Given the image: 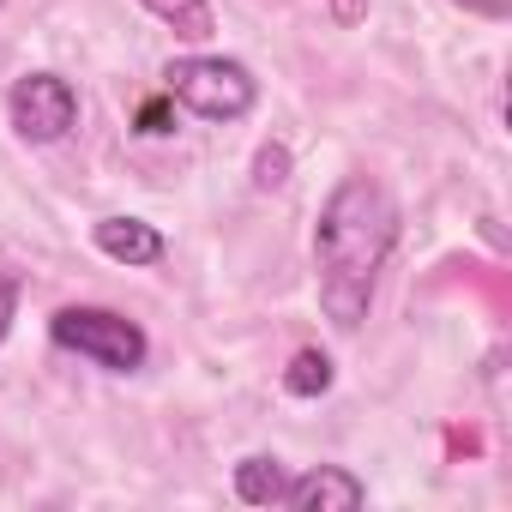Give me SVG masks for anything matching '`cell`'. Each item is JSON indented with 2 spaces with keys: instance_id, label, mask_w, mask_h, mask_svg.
I'll return each mask as SVG.
<instances>
[{
  "instance_id": "obj_5",
  "label": "cell",
  "mask_w": 512,
  "mask_h": 512,
  "mask_svg": "<svg viewBox=\"0 0 512 512\" xmlns=\"http://www.w3.org/2000/svg\"><path fill=\"white\" fill-rule=\"evenodd\" d=\"M362 500H368V488L350 470H338V464H320L308 476H290V488H284V506L290 512H350Z\"/></svg>"
},
{
  "instance_id": "obj_9",
  "label": "cell",
  "mask_w": 512,
  "mask_h": 512,
  "mask_svg": "<svg viewBox=\"0 0 512 512\" xmlns=\"http://www.w3.org/2000/svg\"><path fill=\"white\" fill-rule=\"evenodd\" d=\"M332 386V356L326 350H296L290 368H284V392L290 398H320Z\"/></svg>"
},
{
  "instance_id": "obj_2",
  "label": "cell",
  "mask_w": 512,
  "mask_h": 512,
  "mask_svg": "<svg viewBox=\"0 0 512 512\" xmlns=\"http://www.w3.org/2000/svg\"><path fill=\"white\" fill-rule=\"evenodd\" d=\"M169 97L205 121H235L253 109V97H260V85H253V73L241 61H223V55H187L175 61L169 73Z\"/></svg>"
},
{
  "instance_id": "obj_11",
  "label": "cell",
  "mask_w": 512,
  "mask_h": 512,
  "mask_svg": "<svg viewBox=\"0 0 512 512\" xmlns=\"http://www.w3.org/2000/svg\"><path fill=\"white\" fill-rule=\"evenodd\" d=\"M139 133H169V103H163V97H151V103L139 109Z\"/></svg>"
},
{
  "instance_id": "obj_3",
  "label": "cell",
  "mask_w": 512,
  "mask_h": 512,
  "mask_svg": "<svg viewBox=\"0 0 512 512\" xmlns=\"http://www.w3.org/2000/svg\"><path fill=\"white\" fill-rule=\"evenodd\" d=\"M49 338L61 350H79L85 362H97L109 374H133L145 362V332L115 308H61L49 320Z\"/></svg>"
},
{
  "instance_id": "obj_14",
  "label": "cell",
  "mask_w": 512,
  "mask_h": 512,
  "mask_svg": "<svg viewBox=\"0 0 512 512\" xmlns=\"http://www.w3.org/2000/svg\"><path fill=\"white\" fill-rule=\"evenodd\" d=\"M464 7H476V13H506V0H464Z\"/></svg>"
},
{
  "instance_id": "obj_13",
  "label": "cell",
  "mask_w": 512,
  "mask_h": 512,
  "mask_svg": "<svg viewBox=\"0 0 512 512\" xmlns=\"http://www.w3.org/2000/svg\"><path fill=\"white\" fill-rule=\"evenodd\" d=\"M332 13H338L344 25H356V19H362V0H332Z\"/></svg>"
},
{
  "instance_id": "obj_8",
  "label": "cell",
  "mask_w": 512,
  "mask_h": 512,
  "mask_svg": "<svg viewBox=\"0 0 512 512\" xmlns=\"http://www.w3.org/2000/svg\"><path fill=\"white\" fill-rule=\"evenodd\" d=\"M139 7H145L151 19L175 25V37H187V43H205V37L217 31V13H211V0H139Z\"/></svg>"
},
{
  "instance_id": "obj_7",
  "label": "cell",
  "mask_w": 512,
  "mask_h": 512,
  "mask_svg": "<svg viewBox=\"0 0 512 512\" xmlns=\"http://www.w3.org/2000/svg\"><path fill=\"white\" fill-rule=\"evenodd\" d=\"M284 488H290V476H284V464L266 458V452H253V458L235 464V494H241L247 506H284Z\"/></svg>"
},
{
  "instance_id": "obj_6",
  "label": "cell",
  "mask_w": 512,
  "mask_h": 512,
  "mask_svg": "<svg viewBox=\"0 0 512 512\" xmlns=\"http://www.w3.org/2000/svg\"><path fill=\"white\" fill-rule=\"evenodd\" d=\"M97 253L115 266H157L163 260V229L145 217H103L97 223Z\"/></svg>"
},
{
  "instance_id": "obj_12",
  "label": "cell",
  "mask_w": 512,
  "mask_h": 512,
  "mask_svg": "<svg viewBox=\"0 0 512 512\" xmlns=\"http://www.w3.org/2000/svg\"><path fill=\"white\" fill-rule=\"evenodd\" d=\"M13 314H19V284H13V278H0V338L13 332Z\"/></svg>"
},
{
  "instance_id": "obj_1",
  "label": "cell",
  "mask_w": 512,
  "mask_h": 512,
  "mask_svg": "<svg viewBox=\"0 0 512 512\" xmlns=\"http://www.w3.org/2000/svg\"><path fill=\"white\" fill-rule=\"evenodd\" d=\"M398 247V205L380 181L350 175L338 181V193L320 211L314 229V266H320V308L332 314V326L356 332L374 308V284Z\"/></svg>"
},
{
  "instance_id": "obj_4",
  "label": "cell",
  "mask_w": 512,
  "mask_h": 512,
  "mask_svg": "<svg viewBox=\"0 0 512 512\" xmlns=\"http://www.w3.org/2000/svg\"><path fill=\"white\" fill-rule=\"evenodd\" d=\"M7 115H13L19 139L55 145V139H67L73 121H79V91H73L61 73H25V79L13 85V97H7Z\"/></svg>"
},
{
  "instance_id": "obj_10",
  "label": "cell",
  "mask_w": 512,
  "mask_h": 512,
  "mask_svg": "<svg viewBox=\"0 0 512 512\" xmlns=\"http://www.w3.org/2000/svg\"><path fill=\"white\" fill-rule=\"evenodd\" d=\"M290 181V151L284 145H260V157H253V187H284Z\"/></svg>"
}]
</instances>
